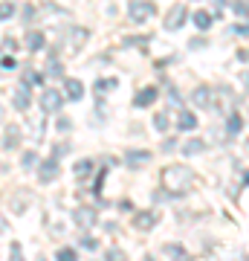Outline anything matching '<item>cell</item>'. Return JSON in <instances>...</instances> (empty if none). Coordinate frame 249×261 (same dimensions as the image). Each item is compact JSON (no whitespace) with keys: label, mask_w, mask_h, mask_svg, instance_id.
<instances>
[{"label":"cell","mask_w":249,"mask_h":261,"mask_svg":"<svg viewBox=\"0 0 249 261\" xmlns=\"http://www.w3.org/2000/svg\"><path fill=\"white\" fill-rule=\"evenodd\" d=\"M162 183H165L171 197H183L188 192V186H191V171L185 166H168L162 168Z\"/></svg>","instance_id":"6da1fadb"},{"label":"cell","mask_w":249,"mask_h":261,"mask_svg":"<svg viewBox=\"0 0 249 261\" xmlns=\"http://www.w3.org/2000/svg\"><path fill=\"white\" fill-rule=\"evenodd\" d=\"M154 12H157V6H154V3H148V0H130L128 18H130V23H145Z\"/></svg>","instance_id":"7a4b0ae2"},{"label":"cell","mask_w":249,"mask_h":261,"mask_svg":"<svg viewBox=\"0 0 249 261\" xmlns=\"http://www.w3.org/2000/svg\"><path fill=\"white\" fill-rule=\"evenodd\" d=\"M12 108L20 113H26L29 108H32V87H26V84L20 82L18 87H15V93H12Z\"/></svg>","instance_id":"3957f363"},{"label":"cell","mask_w":249,"mask_h":261,"mask_svg":"<svg viewBox=\"0 0 249 261\" xmlns=\"http://www.w3.org/2000/svg\"><path fill=\"white\" fill-rule=\"evenodd\" d=\"M185 20H188V9L185 6H171L162 23H165V32H177V29H183Z\"/></svg>","instance_id":"277c9868"},{"label":"cell","mask_w":249,"mask_h":261,"mask_svg":"<svg viewBox=\"0 0 249 261\" xmlns=\"http://www.w3.org/2000/svg\"><path fill=\"white\" fill-rule=\"evenodd\" d=\"M61 105H64V96L58 93L56 87H46L44 93H41V108H44V113H58Z\"/></svg>","instance_id":"5b68a950"},{"label":"cell","mask_w":249,"mask_h":261,"mask_svg":"<svg viewBox=\"0 0 249 261\" xmlns=\"http://www.w3.org/2000/svg\"><path fill=\"white\" fill-rule=\"evenodd\" d=\"M56 177H58V160L56 157L38 163V180H41V183H52Z\"/></svg>","instance_id":"8992f818"},{"label":"cell","mask_w":249,"mask_h":261,"mask_svg":"<svg viewBox=\"0 0 249 261\" xmlns=\"http://www.w3.org/2000/svg\"><path fill=\"white\" fill-rule=\"evenodd\" d=\"M191 102H194V108H212V102H214V90L209 87V84H200L197 90L191 93Z\"/></svg>","instance_id":"52a82bcc"},{"label":"cell","mask_w":249,"mask_h":261,"mask_svg":"<svg viewBox=\"0 0 249 261\" xmlns=\"http://www.w3.org/2000/svg\"><path fill=\"white\" fill-rule=\"evenodd\" d=\"M73 218H75V226H81V229H90V226H96V221H99L93 206H78Z\"/></svg>","instance_id":"ba28073f"},{"label":"cell","mask_w":249,"mask_h":261,"mask_svg":"<svg viewBox=\"0 0 249 261\" xmlns=\"http://www.w3.org/2000/svg\"><path fill=\"white\" fill-rule=\"evenodd\" d=\"M87 38H90V32H87V29L75 27V29H67L64 41H67V47H70V49H81L84 44H87Z\"/></svg>","instance_id":"9c48e42d"},{"label":"cell","mask_w":249,"mask_h":261,"mask_svg":"<svg viewBox=\"0 0 249 261\" xmlns=\"http://www.w3.org/2000/svg\"><path fill=\"white\" fill-rule=\"evenodd\" d=\"M197 125H200V122H197V113L194 111H188V108H180V111H177V128L180 130H194Z\"/></svg>","instance_id":"30bf717a"},{"label":"cell","mask_w":249,"mask_h":261,"mask_svg":"<svg viewBox=\"0 0 249 261\" xmlns=\"http://www.w3.org/2000/svg\"><path fill=\"white\" fill-rule=\"evenodd\" d=\"M148 160H151V154H148L145 148H130V151H125V166H130V168L145 166Z\"/></svg>","instance_id":"8fae6325"},{"label":"cell","mask_w":249,"mask_h":261,"mask_svg":"<svg viewBox=\"0 0 249 261\" xmlns=\"http://www.w3.org/2000/svg\"><path fill=\"white\" fill-rule=\"evenodd\" d=\"M159 224V215L151 209V212H139L136 218H133V226L136 229H154V226Z\"/></svg>","instance_id":"7c38bea8"},{"label":"cell","mask_w":249,"mask_h":261,"mask_svg":"<svg viewBox=\"0 0 249 261\" xmlns=\"http://www.w3.org/2000/svg\"><path fill=\"white\" fill-rule=\"evenodd\" d=\"M157 96H159L157 87H145V90H139V93L133 96V108H148V105L157 102Z\"/></svg>","instance_id":"4fadbf2b"},{"label":"cell","mask_w":249,"mask_h":261,"mask_svg":"<svg viewBox=\"0 0 249 261\" xmlns=\"http://www.w3.org/2000/svg\"><path fill=\"white\" fill-rule=\"evenodd\" d=\"M64 87H67V99L70 102H81L84 99V84L78 79H64Z\"/></svg>","instance_id":"5bb4252c"},{"label":"cell","mask_w":249,"mask_h":261,"mask_svg":"<svg viewBox=\"0 0 249 261\" xmlns=\"http://www.w3.org/2000/svg\"><path fill=\"white\" fill-rule=\"evenodd\" d=\"M3 145H6V151H15V148H18V145H20V125H6Z\"/></svg>","instance_id":"9a60e30c"},{"label":"cell","mask_w":249,"mask_h":261,"mask_svg":"<svg viewBox=\"0 0 249 261\" xmlns=\"http://www.w3.org/2000/svg\"><path fill=\"white\" fill-rule=\"evenodd\" d=\"M23 44H26V49H29V53H38V49H44L46 38H44V32H38V29H32V32H26V38H23Z\"/></svg>","instance_id":"2e32d148"},{"label":"cell","mask_w":249,"mask_h":261,"mask_svg":"<svg viewBox=\"0 0 249 261\" xmlns=\"http://www.w3.org/2000/svg\"><path fill=\"white\" fill-rule=\"evenodd\" d=\"M44 79H64V64L58 61V56H49V61H46V73Z\"/></svg>","instance_id":"e0dca14e"},{"label":"cell","mask_w":249,"mask_h":261,"mask_svg":"<svg viewBox=\"0 0 249 261\" xmlns=\"http://www.w3.org/2000/svg\"><path fill=\"white\" fill-rule=\"evenodd\" d=\"M191 20H194V27L200 29V32H209V29H212V23H214V18H212V15H209L206 9L194 12V15H191Z\"/></svg>","instance_id":"ac0fdd59"},{"label":"cell","mask_w":249,"mask_h":261,"mask_svg":"<svg viewBox=\"0 0 249 261\" xmlns=\"http://www.w3.org/2000/svg\"><path fill=\"white\" fill-rule=\"evenodd\" d=\"M162 252H165V258H171V261H188V252H185V247H180V244H165Z\"/></svg>","instance_id":"d6986e66"},{"label":"cell","mask_w":249,"mask_h":261,"mask_svg":"<svg viewBox=\"0 0 249 261\" xmlns=\"http://www.w3.org/2000/svg\"><path fill=\"white\" fill-rule=\"evenodd\" d=\"M93 166H96L93 160H78V163H75V168H73L75 180H87V177H90V171H93Z\"/></svg>","instance_id":"ffe728a7"},{"label":"cell","mask_w":249,"mask_h":261,"mask_svg":"<svg viewBox=\"0 0 249 261\" xmlns=\"http://www.w3.org/2000/svg\"><path fill=\"white\" fill-rule=\"evenodd\" d=\"M116 87H119V82H116V79H96V84H93V90H96V96L110 93V90H116Z\"/></svg>","instance_id":"44dd1931"},{"label":"cell","mask_w":249,"mask_h":261,"mask_svg":"<svg viewBox=\"0 0 249 261\" xmlns=\"http://www.w3.org/2000/svg\"><path fill=\"white\" fill-rule=\"evenodd\" d=\"M180 151H183L185 157H197V154H203V151H206V142L203 140H188Z\"/></svg>","instance_id":"7402d4cb"},{"label":"cell","mask_w":249,"mask_h":261,"mask_svg":"<svg viewBox=\"0 0 249 261\" xmlns=\"http://www.w3.org/2000/svg\"><path fill=\"white\" fill-rule=\"evenodd\" d=\"M226 130H229L232 137H235V134H240V130H243V116L232 111V113H229V119H226Z\"/></svg>","instance_id":"603a6c76"},{"label":"cell","mask_w":249,"mask_h":261,"mask_svg":"<svg viewBox=\"0 0 249 261\" xmlns=\"http://www.w3.org/2000/svg\"><path fill=\"white\" fill-rule=\"evenodd\" d=\"M23 84H26V87L44 84V73H38V70H23Z\"/></svg>","instance_id":"cb8c5ba5"},{"label":"cell","mask_w":249,"mask_h":261,"mask_svg":"<svg viewBox=\"0 0 249 261\" xmlns=\"http://www.w3.org/2000/svg\"><path fill=\"white\" fill-rule=\"evenodd\" d=\"M168 125H171V116H168V111H159L157 116H154V128H157V130H168Z\"/></svg>","instance_id":"d4e9b609"},{"label":"cell","mask_w":249,"mask_h":261,"mask_svg":"<svg viewBox=\"0 0 249 261\" xmlns=\"http://www.w3.org/2000/svg\"><path fill=\"white\" fill-rule=\"evenodd\" d=\"M56 261H78V252H75L73 247H61V250L56 252Z\"/></svg>","instance_id":"484cf974"},{"label":"cell","mask_w":249,"mask_h":261,"mask_svg":"<svg viewBox=\"0 0 249 261\" xmlns=\"http://www.w3.org/2000/svg\"><path fill=\"white\" fill-rule=\"evenodd\" d=\"M104 261H128V255H125L119 247H110V250L104 252Z\"/></svg>","instance_id":"4316f807"},{"label":"cell","mask_w":249,"mask_h":261,"mask_svg":"<svg viewBox=\"0 0 249 261\" xmlns=\"http://www.w3.org/2000/svg\"><path fill=\"white\" fill-rule=\"evenodd\" d=\"M9 18H15V3H0V20H9Z\"/></svg>","instance_id":"83f0119b"},{"label":"cell","mask_w":249,"mask_h":261,"mask_svg":"<svg viewBox=\"0 0 249 261\" xmlns=\"http://www.w3.org/2000/svg\"><path fill=\"white\" fill-rule=\"evenodd\" d=\"M20 166H23V168H35L38 166V154H35V151H26V154L20 157Z\"/></svg>","instance_id":"f1b7e54d"},{"label":"cell","mask_w":249,"mask_h":261,"mask_svg":"<svg viewBox=\"0 0 249 261\" xmlns=\"http://www.w3.org/2000/svg\"><path fill=\"white\" fill-rule=\"evenodd\" d=\"M232 12L243 20V18H246V0H235V3H232Z\"/></svg>","instance_id":"f546056e"},{"label":"cell","mask_w":249,"mask_h":261,"mask_svg":"<svg viewBox=\"0 0 249 261\" xmlns=\"http://www.w3.org/2000/svg\"><path fill=\"white\" fill-rule=\"evenodd\" d=\"M70 128H73V122L67 119V116H61V119L56 122V130H61V134H70Z\"/></svg>","instance_id":"4dcf8cb0"},{"label":"cell","mask_w":249,"mask_h":261,"mask_svg":"<svg viewBox=\"0 0 249 261\" xmlns=\"http://www.w3.org/2000/svg\"><path fill=\"white\" fill-rule=\"evenodd\" d=\"M64 154H70V142H58L56 145V151H52V157H64Z\"/></svg>","instance_id":"1f68e13d"},{"label":"cell","mask_w":249,"mask_h":261,"mask_svg":"<svg viewBox=\"0 0 249 261\" xmlns=\"http://www.w3.org/2000/svg\"><path fill=\"white\" fill-rule=\"evenodd\" d=\"M9 252H12V261H23V252H20V244L18 241H12Z\"/></svg>","instance_id":"d6a6232c"},{"label":"cell","mask_w":249,"mask_h":261,"mask_svg":"<svg viewBox=\"0 0 249 261\" xmlns=\"http://www.w3.org/2000/svg\"><path fill=\"white\" fill-rule=\"evenodd\" d=\"M81 247H84V250H96L99 244H96V238H93V235H84V238H81Z\"/></svg>","instance_id":"836d02e7"},{"label":"cell","mask_w":249,"mask_h":261,"mask_svg":"<svg viewBox=\"0 0 249 261\" xmlns=\"http://www.w3.org/2000/svg\"><path fill=\"white\" fill-rule=\"evenodd\" d=\"M35 18H38L35 6H23V20H26V23H29V20H35Z\"/></svg>","instance_id":"e575fe53"},{"label":"cell","mask_w":249,"mask_h":261,"mask_svg":"<svg viewBox=\"0 0 249 261\" xmlns=\"http://www.w3.org/2000/svg\"><path fill=\"white\" fill-rule=\"evenodd\" d=\"M162 151H165V154H171V151H177V140H174V137H168V140L162 142Z\"/></svg>","instance_id":"d590c367"},{"label":"cell","mask_w":249,"mask_h":261,"mask_svg":"<svg viewBox=\"0 0 249 261\" xmlns=\"http://www.w3.org/2000/svg\"><path fill=\"white\" fill-rule=\"evenodd\" d=\"M232 35H246V23H235V27H232Z\"/></svg>","instance_id":"8d00e7d4"},{"label":"cell","mask_w":249,"mask_h":261,"mask_svg":"<svg viewBox=\"0 0 249 261\" xmlns=\"http://www.w3.org/2000/svg\"><path fill=\"white\" fill-rule=\"evenodd\" d=\"M0 67L3 70H15V58H0Z\"/></svg>","instance_id":"74e56055"},{"label":"cell","mask_w":249,"mask_h":261,"mask_svg":"<svg viewBox=\"0 0 249 261\" xmlns=\"http://www.w3.org/2000/svg\"><path fill=\"white\" fill-rule=\"evenodd\" d=\"M41 137H44V119L35 122V140H41Z\"/></svg>","instance_id":"f35d334b"},{"label":"cell","mask_w":249,"mask_h":261,"mask_svg":"<svg viewBox=\"0 0 249 261\" xmlns=\"http://www.w3.org/2000/svg\"><path fill=\"white\" fill-rule=\"evenodd\" d=\"M15 47H18V44H15L12 38H3V49H9V53H15Z\"/></svg>","instance_id":"ab89813d"},{"label":"cell","mask_w":249,"mask_h":261,"mask_svg":"<svg viewBox=\"0 0 249 261\" xmlns=\"http://www.w3.org/2000/svg\"><path fill=\"white\" fill-rule=\"evenodd\" d=\"M200 47H206V41H203V38H197V41H191V49H200Z\"/></svg>","instance_id":"60d3db41"},{"label":"cell","mask_w":249,"mask_h":261,"mask_svg":"<svg viewBox=\"0 0 249 261\" xmlns=\"http://www.w3.org/2000/svg\"><path fill=\"white\" fill-rule=\"evenodd\" d=\"M142 261H157V258H154V255H145V258H142Z\"/></svg>","instance_id":"b9f144b4"},{"label":"cell","mask_w":249,"mask_h":261,"mask_svg":"<svg viewBox=\"0 0 249 261\" xmlns=\"http://www.w3.org/2000/svg\"><path fill=\"white\" fill-rule=\"evenodd\" d=\"M0 229H3V221H0Z\"/></svg>","instance_id":"7bdbcfd3"}]
</instances>
